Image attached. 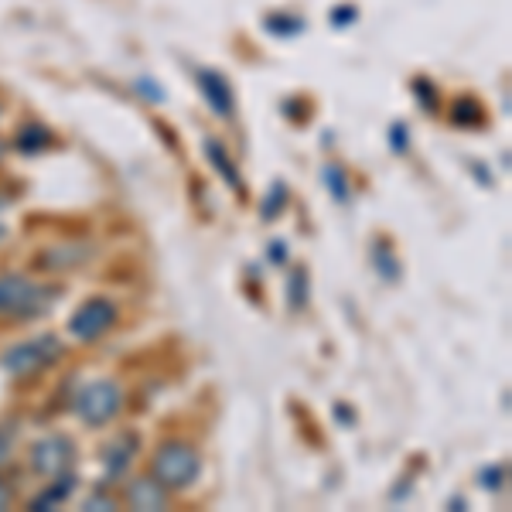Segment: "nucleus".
Instances as JSON below:
<instances>
[{
  "instance_id": "5",
  "label": "nucleus",
  "mask_w": 512,
  "mask_h": 512,
  "mask_svg": "<svg viewBox=\"0 0 512 512\" xmlns=\"http://www.w3.org/2000/svg\"><path fill=\"white\" fill-rule=\"evenodd\" d=\"M117 325V304L106 301V297H89L86 304H79L76 315L69 318V332L79 342H96L99 335H106Z\"/></svg>"
},
{
  "instance_id": "16",
  "label": "nucleus",
  "mask_w": 512,
  "mask_h": 512,
  "mask_svg": "<svg viewBox=\"0 0 512 512\" xmlns=\"http://www.w3.org/2000/svg\"><path fill=\"white\" fill-rule=\"evenodd\" d=\"M287 297H291V308H304V301H308V270H294L291 274V284H287Z\"/></svg>"
},
{
  "instance_id": "24",
  "label": "nucleus",
  "mask_w": 512,
  "mask_h": 512,
  "mask_svg": "<svg viewBox=\"0 0 512 512\" xmlns=\"http://www.w3.org/2000/svg\"><path fill=\"white\" fill-rule=\"evenodd\" d=\"M352 7H338V11H332V24H349L352 21Z\"/></svg>"
},
{
  "instance_id": "12",
  "label": "nucleus",
  "mask_w": 512,
  "mask_h": 512,
  "mask_svg": "<svg viewBox=\"0 0 512 512\" xmlns=\"http://www.w3.org/2000/svg\"><path fill=\"white\" fill-rule=\"evenodd\" d=\"M48 144H52V134H48V127H41V123H28L18 134V140H14V147H18L21 154H38V151H45Z\"/></svg>"
},
{
  "instance_id": "27",
  "label": "nucleus",
  "mask_w": 512,
  "mask_h": 512,
  "mask_svg": "<svg viewBox=\"0 0 512 512\" xmlns=\"http://www.w3.org/2000/svg\"><path fill=\"white\" fill-rule=\"evenodd\" d=\"M4 205H7V202H4V198H0V212H4ZM0 236H4V229H0Z\"/></svg>"
},
{
  "instance_id": "17",
  "label": "nucleus",
  "mask_w": 512,
  "mask_h": 512,
  "mask_svg": "<svg viewBox=\"0 0 512 512\" xmlns=\"http://www.w3.org/2000/svg\"><path fill=\"white\" fill-rule=\"evenodd\" d=\"M478 117H482V113H478V106L472 103V99H458L454 110H451V120L458 123V127H472Z\"/></svg>"
},
{
  "instance_id": "19",
  "label": "nucleus",
  "mask_w": 512,
  "mask_h": 512,
  "mask_svg": "<svg viewBox=\"0 0 512 512\" xmlns=\"http://www.w3.org/2000/svg\"><path fill=\"white\" fill-rule=\"evenodd\" d=\"M86 509H99V512H106V509H117V499H113L110 492H103V489H99V492H93V495H89V499H86Z\"/></svg>"
},
{
  "instance_id": "18",
  "label": "nucleus",
  "mask_w": 512,
  "mask_h": 512,
  "mask_svg": "<svg viewBox=\"0 0 512 512\" xmlns=\"http://www.w3.org/2000/svg\"><path fill=\"white\" fill-rule=\"evenodd\" d=\"M304 28V21H284V14H274L267 18V31L270 35H297Z\"/></svg>"
},
{
  "instance_id": "7",
  "label": "nucleus",
  "mask_w": 512,
  "mask_h": 512,
  "mask_svg": "<svg viewBox=\"0 0 512 512\" xmlns=\"http://www.w3.org/2000/svg\"><path fill=\"white\" fill-rule=\"evenodd\" d=\"M195 82H198V89H202V96H205V103H209L212 113H219V117H233L236 103H233V86L226 82V76H219L216 69H198Z\"/></svg>"
},
{
  "instance_id": "15",
  "label": "nucleus",
  "mask_w": 512,
  "mask_h": 512,
  "mask_svg": "<svg viewBox=\"0 0 512 512\" xmlns=\"http://www.w3.org/2000/svg\"><path fill=\"white\" fill-rule=\"evenodd\" d=\"M376 270L383 274V280H400V267H396V256L390 253V246L386 243H376Z\"/></svg>"
},
{
  "instance_id": "6",
  "label": "nucleus",
  "mask_w": 512,
  "mask_h": 512,
  "mask_svg": "<svg viewBox=\"0 0 512 512\" xmlns=\"http://www.w3.org/2000/svg\"><path fill=\"white\" fill-rule=\"evenodd\" d=\"M72 461H76V444L62 434H48L31 444V468H35L38 475L59 478L69 472Z\"/></svg>"
},
{
  "instance_id": "21",
  "label": "nucleus",
  "mask_w": 512,
  "mask_h": 512,
  "mask_svg": "<svg viewBox=\"0 0 512 512\" xmlns=\"http://www.w3.org/2000/svg\"><path fill=\"white\" fill-rule=\"evenodd\" d=\"M11 448H14L11 431H4V427H0V465H4V461H11Z\"/></svg>"
},
{
  "instance_id": "23",
  "label": "nucleus",
  "mask_w": 512,
  "mask_h": 512,
  "mask_svg": "<svg viewBox=\"0 0 512 512\" xmlns=\"http://www.w3.org/2000/svg\"><path fill=\"white\" fill-rule=\"evenodd\" d=\"M502 478H506V468H489V472L482 475V485L485 489H495V485H502Z\"/></svg>"
},
{
  "instance_id": "14",
  "label": "nucleus",
  "mask_w": 512,
  "mask_h": 512,
  "mask_svg": "<svg viewBox=\"0 0 512 512\" xmlns=\"http://www.w3.org/2000/svg\"><path fill=\"white\" fill-rule=\"evenodd\" d=\"M284 202H287V185L284 181H277V185H270V192H267V198H263V212L260 216L263 219H277V212L284 209Z\"/></svg>"
},
{
  "instance_id": "10",
  "label": "nucleus",
  "mask_w": 512,
  "mask_h": 512,
  "mask_svg": "<svg viewBox=\"0 0 512 512\" xmlns=\"http://www.w3.org/2000/svg\"><path fill=\"white\" fill-rule=\"evenodd\" d=\"M205 158H209V161H212V168H216L219 175L229 181V188H233L236 195H243V192H246V188H243V175H239L236 164L226 158V147H222L219 140H212V137L205 140Z\"/></svg>"
},
{
  "instance_id": "26",
  "label": "nucleus",
  "mask_w": 512,
  "mask_h": 512,
  "mask_svg": "<svg viewBox=\"0 0 512 512\" xmlns=\"http://www.w3.org/2000/svg\"><path fill=\"white\" fill-rule=\"evenodd\" d=\"M284 246H280V243H274V246H270V256H280V260H284Z\"/></svg>"
},
{
  "instance_id": "4",
  "label": "nucleus",
  "mask_w": 512,
  "mask_h": 512,
  "mask_svg": "<svg viewBox=\"0 0 512 512\" xmlns=\"http://www.w3.org/2000/svg\"><path fill=\"white\" fill-rule=\"evenodd\" d=\"M120 410V390L110 379H96V383L82 386L76 396V414L93 427H103L117 417Z\"/></svg>"
},
{
  "instance_id": "2",
  "label": "nucleus",
  "mask_w": 512,
  "mask_h": 512,
  "mask_svg": "<svg viewBox=\"0 0 512 512\" xmlns=\"http://www.w3.org/2000/svg\"><path fill=\"white\" fill-rule=\"evenodd\" d=\"M198 468H202L198 451L185 441L161 444L158 454H154V478L164 489H188L198 478Z\"/></svg>"
},
{
  "instance_id": "20",
  "label": "nucleus",
  "mask_w": 512,
  "mask_h": 512,
  "mask_svg": "<svg viewBox=\"0 0 512 512\" xmlns=\"http://www.w3.org/2000/svg\"><path fill=\"white\" fill-rule=\"evenodd\" d=\"M390 144H393V151H396V154L407 151V127H403V123H393V130H390Z\"/></svg>"
},
{
  "instance_id": "8",
  "label": "nucleus",
  "mask_w": 512,
  "mask_h": 512,
  "mask_svg": "<svg viewBox=\"0 0 512 512\" xmlns=\"http://www.w3.org/2000/svg\"><path fill=\"white\" fill-rule=\"evenodd\" d=\"M127 506L130 509H140V512H161L168 506V489L158 482V478H137V482H130L127 489Z\"/></svg>"
},
{
  "instance_id": "22",
  "label": "nucleus",
  "mask_w": 512,
  "mask_h": 512,
  "mask_svg": "<svg viewBox=\"0 0 512 512\" xmlns=\"http://www.w3.org/2000/svg\"><path fill=\"white\" fill-rule=\"evenodd\" d=\"M137 93H151V103H161V99H164V93L154 86L151 79H137Z\"/></svg>"
},
{
  "instance_id": "13",
  "label": "nucleus",
  "mask_w": 512,
  "mask_h": 512,
  "mask_svg": "<svg viewBox=\"0 0 512 512\" xmlns=\"http://www.w3.org/2000/svg\"><path fill=\"white\" fill-rule=\"evenodd\" d=\"M325 185L328 192L335 195V202H349V181H345V171L335 168V164H325Z\"/></svg>"
},
{
  "instance_id": "11",
  "label": "nucleus",
  "mask_w": 512,
  "mask_h": 512,
  "mask_svg": "<svg viewBox=\"0 0 512 512\" xmlns=\"http://www.w3.org/2000/svg\"><path fill=\"white\" fill-rule=\"evenodd\" d=\"M72 492H76V478H72L69 472H65V475H59V482H52L45 492H41V495H35V499H31V509L48 512V509L62 506V502L69 499Z\"/></svg>"
},
{
  "instance_id": "25",
  "label": "nucleus",
  "mask_w": 512,
  "mask_h": 512,
  "mask_svg": "<svg viewBox=\"0 0 512 512\" xmlns=\"http://www.w3.org/2000/svg\"><path fill=\"white\" fill-rule=\"evenodd\" d=\"M7 506H11V489L0 482V509H7Z\"/></svg>"
},
{
  "instance_id": "3",
  "label": "nucleus",
  "mask_w": 512,
  "mask_h": 512,
  "mask_svg": "<svg viewBox=\"0 0 512 512\" xmlns=\"http://www.w3.org/2000/svg\"><path fill=\"white\" fill-rule=\"evenodd\" d=\"M62 355V342L55 335H38V338H28V342L14 345L0 355V366L7 369L11 376H35L41 373L45 366H52L55 359Z\"/></svg>"
},
{
  "instance_id": "9",
  "label": "nucleus",
  "mask_w": 512,
  "mask_h": 512,
  "mask_svg": "<svg viewBox=\"0 0 512 512\" xmlns=\"http://www.w3.org/2000/svg\"><path fill=\"white\" fill-rule=\"evenodd\" d=\"M134 454H137V437L134 434L117 437V441H113L110 448H106V454H103V475H106V482H113V478L127 475V468H130V461H134Z\"/></svg>"
},
{
  "instance_id": "1",
  "label": "nucleus",
  "mask_w": 512,
  "mask_h": 512,
  "mask_svg": "<svg viewBox=\"0 0 512 512\" xmlns=\"http://www.w3.org/2000/svg\"><path fill=\"white\" fill-rule=\"evenodd\" d=\"M55 291L52 287H41L35 280L21 274H4L0 277V315L14 318H38L52 308Z\"/></svg>"
},
{
  "instance_id": "28",
  "label": "nucleus",
  "mask_w": 512,
  "mask_h": 512,
  "mask_svg": "<svg viewBox=\"0 0 512 512\" xmlns=\"http://www.w3.org/2000/svg\"><path fill=\"white\" fill-rule=\"evenodd\" d=\"M0 158H4V144H0Z\"/></svg>"
}]
</instances>
